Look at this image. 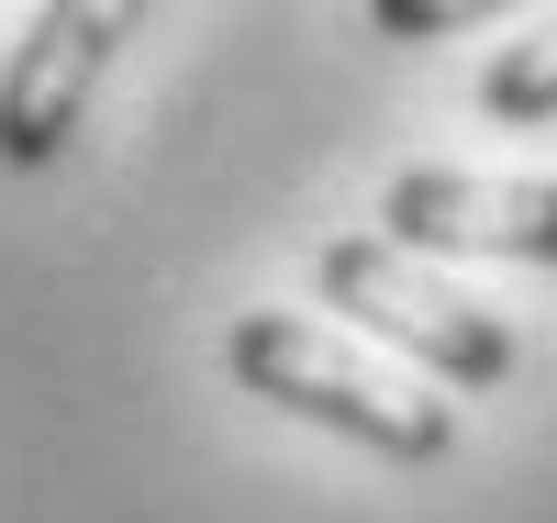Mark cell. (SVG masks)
<instances>
[{
    "label": "cell",
    "mask_w": 557,
    "mask_h": 523,
    "mask_svg": "<svg viewBox=\"0 0 557 523\" xmlns=\"http://www.w3.org/2000/svg\"><path fill=\"white\" fill-rule=\"evenodd\" d=\"M223 368H235V390L301 412V423H323V435H346V446H368V457L424 468V457L457 446V412H446L435 390H412V378L368 368L346 335H323V323H301V312H235Z\"/></svg>",
    "instance_id": "6da1fadb"
},
{
    "label": "cell",
    "mask_w": 557,
    "mask_h": 523,
    "mask_svg": "<svg viewBox=\"0 0 557 523\" xmlns=\"http://www.w3.org/2000/svg\"><path fill=\"white\" fill-rule=\"evenodd\" d=\"M312 290H323V312H346L357 335H380V346H401L412 368H435V378H457V390H502L513 378V323H502L491 301H469L457 278H435L424 257H401L391 234H335V246L312 257Z\"/></svg>",
    "instance_id": "7a4b0ae2"
},
{
    "label": "cell",
    "mask_w": 557,
    "mask_h": 523,
    "mask_svg": "<svg viewBox=\"0 0 557 523\" xmlns=\"http://www.w3.org/2000/svg\"><path fill=\"white\" fill-rule=\"evenodd\" d=\"M134 34V12L112 0H45L23 23L12 67H0V167H57L67 134L89 123V89L112 78V45Z\"/></svg>",
    "instance_id": "3957f363"
},
{
    "label": "cell",
    "mask_w": 557,
    "mask_h": 523,
    "mask_svg": "<svg viewBox=\"0 0 557 523\" xmlns=\"http://www.w3.org/2000/svg\"><path fill=\"white\" fill-rule=\"evenodd\" d=\"M380 234L401 257H524V267H557V178L401 167L380 189Z\"/></svg>",
    "instance_id": "277c9868"
},
{
    "label": "cell",
    "mask_w": 557,
    "mask_h": 523,
    "mask_svg": "<svg viewBox=\"0 0 557 523\" xmlns=\"http://www.w3.org/2000/svg\"><path fill=\"white\" fill-rule=\"evenodd\" d=\"M480 112H491L502 134H546V123H557V23L524 34V45H502V57L480 67Z\"/></svg>",
    "instance_id": "5b68a950"
},
{
    "label": "cell",
    "mask_w": 557,
    "mask_h": 523,
    "mask_svg": "<svg viewBox=\"0 0 557 523\" xmlns=\"http://www.w3.org/2000/svg\"><path fill=\"white\" fill-rule=\"evenodd\" d=\"M368 23H380V34H469L480 12H457V0H380Z\"/></svg>",
    "instance_id": "8992f818"
}]
</instances>
